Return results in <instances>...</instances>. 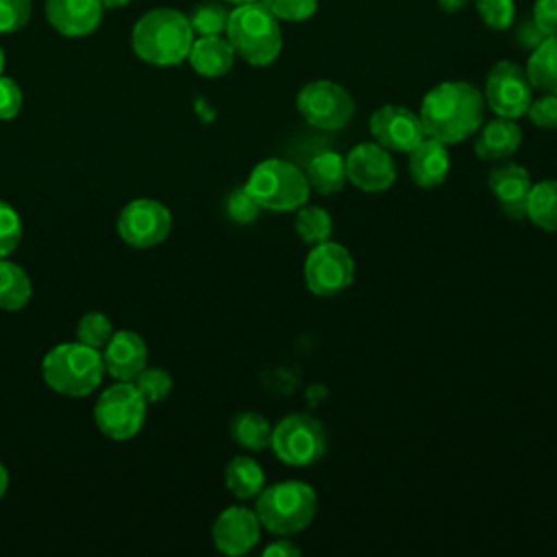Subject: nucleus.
Masks as SVG:
<instances>
[{"label":"nucleus","instance_id":"1","mask_svg":"<svg viewBox=\"0 0 557 557\" xmlns=\"http://www.w3.org/2000/svg\"><path fill=\"white\" fill-rule=\"evenodd\" d=\"M485 109L479 87L466 81H444L424 94L418 115L424 135L448 146L472 137L485 122Z\"/></svg>","mask_w":557,"mask_h":557},{"label":"nucleus","instance_id":"2","mask_svg":"<svg viewBox=\"0 0 557 557\" xmlns=\"http://www.w3.org/2000/svg\"><path fill=\"white\" fill-rule=\"evenodd\" d=\"M194 41L189 17L176 9L159 7L144 13L131 33L135 54L159 67L178 65L187 59Z\"/></svg>","mask_w":557,"mask_h":557},{"label":"nucleus","instance_id":"3","mask_svg":"<svg viewBox=\"0 0 557 557\" xmlns=\"http://www.w3.org/2000/svg\"><path fill=\"white\" fill-rule=\"evenodd\" d=\"M41 376L57 394L72 398L87 396L102 383V352L78 339L61 342L44 355Z\"/></svg>","mask_w":557,"mask_h":557},{"label":"nucleus","instance_id":"4","mask_svg":"<svg viewBox=\"0 0 557 557\" xmlns=\"http://www.w3.org/2000/svg\"><path fill=\"white\" fill-rule=\"evenodd\" d=\"M224 33L235 54L250 65H270L281 52L283 37L278 20L261 0L237 4L228 13Z\"/></svg>","mask_w":557,"mask_h":557},{"label":"nucleus","instance_id":"5","mask_svg":"<svg viewBox=\"0 0 557 557\" xmlns=\"http://www.w3.org/2000/svg\"><path fill=\"white\" fill-rule=\"evenodd\" d=\"M255 511L263 529L274 535H294L311 524L318 511L315 490L298 479L263 487L257 494Z\"/></svg>","mask_w":557,"mask_h":557},{"label":"nucleus","instance_id":"6","mask_svg":"<svg viewBox=\"0 0 557 557\" xmlns=\"http://www.w3.org/2000/svg\"><path fill=\"white\" fill-rule=\"evenodd\" d=\"M244 187L261 209L276 213L296 211L307 202L311 191L305 170L285 159H265L257 163Z\"/></svg>","mask_w":557,"mask_h":557},{"label":"nucleus","instance_id":"7","mask_svg":"<svg viewBox=\"0 0 557 557\" xmlns=\"http://www.w3.org/2000/svg\"><path fill=\"white\" fill-rule=\"evenodd\" d=\"M148 403L133 381H115L94 405V422L98 431L115 442L135 437L146 420Z\"/></svg>","mask_w":557,"mask_h":557},{"label":"nucleus","instance_id":"8","mask_svg":"<svg viewBox=\"0 0 557 557\" xmlns=\"http://www.w3.org/2000/svg\"><path fill=\"white\" fill-rule=\"evenodd\" d=\"M270 446L287 466H311L326 453V429L309 413H289L272 426Z\"/></svg>","mask_w":557,"mask_h":557},{"label":"nucleus","instance_id":"9","mask_svg":"<svg viewBox=\"0 0 557 557\" xmlns=\"http://www.w3.org/2000/svg\"><path fill=\"white\" fill-rule=\"evenodd\" d=\"M296 109L311 126L322 131H339L352 120L355 100L339 83L320 78L300 87Z\"/></svg>","mask_w":557,"mask_h":557},{"label":"nucleus","instance_id":"10","mask_svg":"<svg viewBox=\"0 0 557 557\" xmlns=\"http://www.w3.org/2000/svg\"><path fill=\"white\" fill-rule=\"evenodd\" d=\"M355 278V261L339 242L315 244L305 259V283L311 294L322 298L339 296Z\"/></svg>","mask_w":557,"mask_h":557},{"label":"nucleus","instance_id":"11","mask_svg":"<svg viewBox=\"0 0 557 557\" xmlns=\"http://www.w3.org/2000/svg\"><path fill=\"white\" fill-rule=\"evenodd\" d=\"M115 228L131 248H154L170 235L172 213L154 198H135L122 207Z\"/></svg>","mask_w":557,"mask_h":557},{"label":"nucleus","instance_id":"12","mask_svg":"<svg viewBox=\"0 0 557 557\" xmlns=\"http://www.w3.org/2000/svg\"><path fill=\"white\" fill-rule=\"evenodd\" d=\"M531 83L527 72L513 61H498L485 78V104L498 115L516 120L527 113L531 104Z\"/></svg>","mask_w":557,"mask_h":557},{"label":"nucleus","instance_id":"13","mask_svg":"<svg viewBox=\"0 0 557 557\" xmlns=\"http://www.w3.org/2000/svg\"><path fill=\"white\" fill-rule=\"evenodd\" d=\"M346 178L366 194H379L392 187L396 178V165L389 150L376 141H363L350 148L344 157Z\"/></svg>","mask_w":557,"mask_h":557},{"label":"nucleus","instance_id":"14","mask_svg":"<svg viewBox=\"0 0 557 557\" xmlns=\"http://www.w3.org/2000/svg\"><path fill=\"white\" fill-rule=\"evenodd\" d=\"M370 133L387 150L409 152L426 135L420 115L403 104H383L370 115Z\"/></svg>","mask_w":557,"mask_h":557},{"label":"nucleus","instance_id":"15","mask_svg":"<svg viewBox=\"0 0 557 557\" xmlns=\"http://www.w3.org/2000/svg\"><path fill=\"white\" fill-rule=\"evenodd\" d=\"M213 544L228 557L246 555L261 537V522L255 509L244 505L226 507L213 522Z\"/></svg>","mask_w":557,"mask_h":557},{"label":"nucleus","instance_id":"16","mask_svg":"<svg viewBox=\"0 0 557 557\" xmlns=\"http://www.w3.org/2000/svg\"><path fill=\"white\" fill-rule=\"evenodd\" d=\"M100 352L104 372L115 381H133L148 366V346L144 337L131 329L113 331Z\"/></svg>","mask_w":557,"mask_h":557},{"label":"nucleus","instance_id":"17","mask_svg":"<svg viewBox=\"0 0 557 557\" xmlns=\"http://www.w3.org/2000/svg\"><path fill=\"white\" fill-rule=\"evenodd\" d=\"M487 187L498 200L505 215L513 220L527 218V196L531 189V176L524 165L503 161L492 168L487 176Z\"/></svg>","mask_w":557,"mask_h":557},{"label":"nucleus","instance_id":"18","mask_svg":"<svg viewBox=\"0 0 557 557\" xmlns=\"http://www.w3.org/2000/svg\"><path fill=\"white\" fill-rule=\"evenodd\" d=\"M46 17L54 30L65 37H85L94 33L102 20L100 0H44Z\"/></svg>","mask_w":557,"mask_h":557},{"label":"nucleus","instance_id":"19","mask_svg":"<svg viewBox=\"0 0 557 557\" xmlns=\"http://www.w3.org/2000/svg\"><path fill=\"white\" fill-rule=\"evenodd\" d=\"M450 170V157L446 144L424 137L413 150H409V174L422 189H433L444 183Z\"/></svg>","mask_w":557,"mask_h":557},{"label":"nucleus","instance_id":"20","mask_svg":"<svg viewBox=\"0 0 557 557\" xmlns=\"http://www.w3.org/2000/svg\"><path fill=\"white\" fill-rule=\"evenodd\" d=\"M476 133L474 152L483 161H505L520 148L522 141L520 126L509 117L485 122Z\"/></svg>","mask_w":557,"mask_h":557},{"label":"nucleus","instance_id":"21","mask_svg":"<svg viewBox=\"0 0 557 557\" xmlns=\"http://www.w3.org/2000/svg\"><path fill=\"white\" fill-rule=\"evenodd\" d=\"M187 61L198 74L215 78L224 76L233 67L235 50L222 35H202L191 41Z\"/></svg>","mask_w":557,"mask_h":557},{"label":"nucleus","instance_id":"22","mask_svg":"<svg viewBox=\"0 0 557 557\" xmlns=\"http://www.w3.org/2000/svg\"><path fill=\"white\" fill-rule=\"evenodd\" d=\"M305 176L309 181V187L315 189L318 194H324V196L337 194L348 181L344 157L335 150H322L309 159Z\"/></svg>","mask_w":557,"mask_h":557},{"label":"nucleus","instance_id":"23","mask_svg":"<svg viewBox=\"0 0 557 557\" xmlns=\"http://www.w3.org/2000/svg\"><path fill=\"white\" fill-rule=\"evenodd\" d=\"M224 485L233 496L246 500L257 496L265 487V474L252 457L237 455L226 463Z\"/></svg>","mask_w":557,"mask_h":557},{"label":"nucleus","instance_id":"24","mask_svg":"<svg viewBox=\"0 0 557 557\" xmlns=\"http://www.w3.org/2000/svg\"><path fill=\"white\" fill-rule=\"evenodd\" d=\"M524 72L533 89L557 94V37H546L531 50Z\"/></svg>","mask_w":557,"mask_h":557},{"label":"nucleus","instance_id":"25","mask_svg":"<svg viewBox=\"0 0 557 557\" xmlns=\"http://www.w3.org/2000/svg\"><path fill=\"white\" fill-rule=\"evenodd\" d=\"M33 294V283L24 268L9 261V257L0 259V309L17 311L22 309Z\"/></svg>","mask_w":557,"mask_h":557},{"label":"nucleus","instance_id":"26","mask_svg":"<svg viewBox=\"0 0 557 557\" xmlns=\"http://www.w3.org/2000/svg\"><path fill=\"white\" fill-rule=\"evenodd\" d=\"M527 218L542 231L557 233V181L531 185L527 196Z\"/></svg>","mask_w":557,"mask_h":557},{"label":"nucleus","instance_id":"27","mask_svg":"<svg viewBox=\"0 0 557 557\" xmlns=\"http://www.w3.org/2000/svg\"><path fill=\"white\" fill-rule=\"evenodd\" d=\"M233 440L246 450H263L270 446L272 426L257 411H242L231 422Z\"/></svg>","mask_w":557,"mask_h":557},{"label":"nucleus","instance_id":"28","mask_svg":"<svg viewBox=\"0 0 557 557\" xmlns=\"http://www.w3.org/2000/svg\"><path fill=\"white\" fill-rule=\"evenodd\" d=\"M294 228L298 233V237L305 244H322L326 239H331L333 233V220L329 215L326 209L318 207V205H302L296 209V220H294Z\"/></svg>","mask_w":557,"mask_h":557},{"label":"nucleus","instance_id":"29","mask_svg":"<svg viewBox=\"0 0 557 557\" xmlns=\"http://www.w3.org/2000/svg\"><path fill=\"white\" fill-rule=\"evenodd\" d=\"M133 385L139 389V394L144 396V400L148 405H154V403H163L170 396V392L174 387V381H172L168 370L157 368V366H146L133 379Z\"/></svg>","mask_w":557,"mask_h":557},{"label":"nucleus","instance_id":"30","mask_svg":"<svg viewBox=\"0 0 557 557\" xmlns=\"http://www.w3.org/2000/svg\"><path fill=\"white\" fill-rule=\"evenodd\" d=\"M228 13L224 4L220 2H202L198 7L191 9L189 24L194 35H222L226 30V22H228Z\"/></svg>","mask_w":557,"mask_h":557},{"label":"nucleus","instance_id":"31","mask_svg":"<svg viewBox=\"0 0 557 557\" xmlns=\"http://www.w3.org/2000/svg\"><path fill=\"white\" fill-rule=\"evenodd\" d=\"M113 324L111 320L107 318V313L102 311H87L81 315L78 324H76V339L96 348V350H102L107 346V342L111 339L113 335Z\"/></svg>","mask_w":557,"mask_h":557},{"label":"nucleus","instance_id":"32","mask_svg":"<svg viewBox=\"0 0 557 557\" xmlns=\"http://www.w3.org/2000/svg\"><path fill=\"white\" fill-rule=\"evenodd\" d=\"M22 239V218L4 200H0V259L9 257Z\"/></svg>","mask_w":557,"mask_h":557},{"label":"nucleus","instance_id":"33","mask_svg":"<svg viewBox=\"0 0 557 557\" xmlns=\"http://www.w3.org/2000/svg\"><path fill=\"white\" fill-rule=\"evenodd\" d=\"M476 11L487 28L505 30L513 22L516 4L513 0H476Z\"/></svg>","mask_w":557,"mask_h":557},{"label":"nucleus","instance_id":"34","mask_svg":"<svg viewBox=\"0 0 557 557\" xmlns=\"http://www.w3.org/2000/svg\"><path fill=\"white\" fill-rule=\"evenodd\" d=\"M276 20L302 22L318 9V0H261Z\"/></svg>","mask_w":557,"mask_h":557},{"label":"nucleus","instance_id":"35","mask_svg":"<svg viewBox=\"0 0 557 557\" xmlns=\"http://www.w3.org/2000/svg\"><path fill=\"white\" fill-rule=\"evenodd\" d=\"M261 207L257 205V200L246 191V187H237L228 194L226 198V213L233 222L237 224H250L252 220H257Z\"/></svg>","mask_w":557,"mask_h":557},{"label":"nucleus","instance_id":"36","mask_svg":"<svg viewBox=\"0 0 557 557\" xmlns=\"http://www.w3.org/2000/svg\"><path fill=\"white\" fill-rule=\"evenodd\" d=\"M30 17V0H0V35L20 30Z\"/></svg>","mask_w":557,"mask_h":557},{"label":"nucleus","instance_id":"37","mask_svg":"<svg viewBox=\"0 0 557 557\" xmlns=\"http://www.w3.org/2000/svg\"><path fill=\"white\" fill-rule=\"evenodd\" d=\"M527 115L540 128H557V94H544L542 98L531 100Z\"/></svg>","mask_w":557,"mask_h":557},{"label":"nucleus","instance_id":"38","mask_svg":"<svg viewBox=\"0 0 557 557\" xmlns=\"http://www.w3.org/2000/svg\"><path fill=\"white\" fill-rule=\"evenodd\" d=\"M22 109V89L20 85L0 74V120H13Z\"/></svg>","mask_w":557,"mask_h":557},{"label":"nucleus","instance_id":"39","mask_svg":"<svg viewBox=\"0 0 557 557\" xmlns=\"http://www.w3.org/2000/svg\"><path fill=\"white\" fill-rule=\"evenodd\" d=\"M531 20L546 37H557V0H535Z\"/></svg>","mask_w":557,"mask_h":557},{"label":"nucleus","instance_id":"40","mask_svg":"<svg viewBox=\"0 0 557 557\" xmlns=\"http://www.w3.org/2000/svg\"><path fill=\"white\" fill-rule=\"evenodd\" d=\"M296 555H300V548L289 540H274L263 548V557H296Z\"/></svg>","mask_w":557,"mask_h":557},{"label":"nucleus","instance_id":"41","mask_svg":"<svg viewBox=\"0 0 557 557\" xmlns=\"http://www.w3.org/2000/svg\"><path fill=\"white\" fill-rule=\"evenodd\" d=\"M518 39H520V44H522V46H527V48H531V50H533L537 44H542V41L546 39V35H544V33L535 26V22L531 20V22L522 24Z\"/></svg>","mask_w":557,"mask_h":557},{"label":"nucleus","instance_id":"42","mask_svg":"<svg viewBox=\"0 0 557 557\" xmlns=\"http://www.w3.org/2000/svg\"><path fill=\"white\" fill-rule=\"evenodd\" d=\"M470 0H437V7L444 11V13H457L461 11Z\"/></svg>","mask_w":557,"mask_h":557},{"label":"nucleus","instance_id":"43","mask_svg":"<svg viewBox=\"0 0 557 557\" xmlns=\"http://www.w3.org/2000/svg\"><path fill=\"white\" fill-rule=\"evenodd\" d=\"M7 487H9V472H7L4 463L0 461V498L7 494Z\"/></svg>","mask_w":557,"mask_h":557},{"label":"nucleus","instance_id":"44","mask_svg":"<svg viewBox=\"0 0 557 557\" xmlns=\"http://www.w3.org/2000/svg\"><path fill=\"white\" fill-rule=\"evenodd\" d=\"M100 2H102V7H107V9H115V7L128 4L131 0H100Z\"/></svg>","mask_w":557,"mask_h":557},{"label":"nucleus","instance_id":"45","mask_svg":"<svg viewBox=\"0 0 557 557\" xmlns=\"http://www.w3.org/2000/svg\"><path fill=\"white\" fill-rule=\"evenodd\" d=\"M222 2H228V4H246V2H255V0H222Z\"/></svg>","mask_w":557,"mask_h":557},{"label":"nucleus","instance_id":"46","mask_svg":"<svg viewBox=\"0 0 557 557\" xmlns=\"http://www.w3.org/2000/svg\"><path fill=\"white\" fill-rule=\"evenodd\" d=\"M2 70H4V52L0 48V74H2Z\"/></svg>","mask_w":557,"mask_h":557}]
</instances>
